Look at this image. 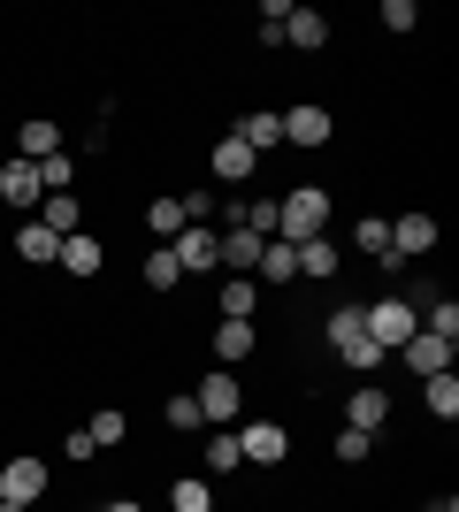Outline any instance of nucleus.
I'll use <instances>...</instances> for the list:
<instances>
[{
	"instance_id": "1",
	"label": "nucleus",
	"mask_w": 459,
	"mask_h": 512,
	"mask_svg": "<svg viewBox=\"0 0 459 512\" xmlns=\"http://www.w3.org/2000/svg\"><path fill=\"white\" fill-rule=\"evenodd\" d=\"M329 230V192L322 184H299V192L276 199V237L284 245H306V237H322Z\"/></svg>"
},
{
	"instance_id": "2",
	"label": "nucleus",
	"mask_w": 459,
	"mask_h": 512,
	"mask_svg": "<svg viewBox=\"0 0 459 512\" xmlns=\"http://www.w3.org/2000/svg\"><path fill=\"white\" fill-rule=\"evenodd\" d=\"M414 329H421V314H414V299H398V291H391V299H375V306H360V337H368L375 352H398Z\"/></svg>"
},
{
	"instance_id": "3",
	"label": "nucleus",
	"mask_w": 459,
	"mask_h": 512,
	"mask_svg": "<svg viewBox=\"0 0 459 512\" xmlns=\"http://www.w3.org/2000/svg\"><path fill=\"white\" fill-rule=\"evenodd\" d=\"M46 482H54V474H46V459H39V451H16V459L0 467V505H39V497H46Z\"/></svg>"
},
{
	"instance_id": "4",
	"label": "nucleus",
	"mask_w": 459,
	"mask_h": 512,
	"mask_svg": "<svg viewBox=\"0 0 459 512\" xmlns=\"http://www.w3.org/2000/svg\"><path fill=\"white\" fill-rule=\"evenodd\" d=\"M169 253L184 276H207V268H222V230H207V222H184V230L169 237Z\"/></svg>"
},
{
	"instance_id": "5",
	"label": "nucleus",
	"mask_w": 459,
	"mask_h": 512,
	"mask_svg": "<svg viewBox=\"0 0 459 512\" xmlns=\"http://www.w3.org/2000/svg\"><path fill=\"white\" fill-rule=\"evenodd\" d=\"M238 451H245V467H284V459H291V428L284 421H245Z\"/></svg>"
},
{
	"instance_id": "6",
	"label": "nucleus",
	"mask_w": 459,
	"mask_h": 512,
	"mask_svg": "<svg viewBox=\"0 0 459 512\" xmlns=\"http://www.w3.org/2000/svg\"><path fill=\"white\" fill-rule=\"evenodd\" d=\"M245 413V390H238V375L230 367H215L207 383H199V421H215V428H230Z\"/></svg>"
},
{
	"instance_id": "7",
	"label": "nucleus",
	"mask_w": 459,
	"mask_h": 512,
	"mask_svg": "<svg viewBox=\"0 0 459 512\" xmlns=\"http://www.w3.org/2000/svg\"><path fill=\"white\" fill-rule=\"evenodd\" d=\"M452 352H459V337H444V329H414V337L398 344V360L414 367V375H444V367H452Z\"/></svg>"
},
{
	"instance_id": "8",
	"label": "nucleus",
	"mask_w": 459,
	"mask_h": 512,
	"mask_svg": "<svg viewBox=\"0 0 459 512\" xmlns=\"http://www.w3.org/2000/svg\"><path fill=\"white\" fill-rule=\"evenodd\" d=\"M391 253H398V260H421V253H437V214H421V207L391 214Z\"/></svg>"
},
{
	"instance_id": "9",
	"label": "nucleus",
	"mask_w": 459,
	"mask_h": 512,
	"mask_svg": "<svg viewBox=\"0 0 459 512\" xmlns=\"http://www.w3.org/2000/svg\"><path fill=\"white\" fill-rule=\"evenodd\" d=\"M329 130H337V115H329L322 100L284 107V146H329Z\"/></svg>"
},
{
	"instance_id": "10",
	"label": "nucleus",
	"mask_w": 459,
	"mask_h": 512,
	"mask_svg": "<svg viewBox=\"0 0 459 512\" xmlns=\"http://www.w3.org/2000/svg\"><path fill=\"white\" fill-rule=\"evenodd\" d=\"M39 199H46V184H39V161H0V207H31L39 214Z\"/></svg>"
},
{
	"instance_id": "11",
	"label": "nucleus",
	"mask_w": 459,
	"mask_h": 512,
	"mask_svg": "<svg viewBox=\"0 0 459 512\" xmlns=\"http://www.w3.org/2000/svg\"><path fill=\"white\" fill-rule=\"evenodd\" d=\"M207 352H215L222 367H238V360L261 352V329H253V321H215V329H207Z\"/></svg>"
},
{
	"instance_id": "12",
	"label": "nucleus",
	"mask_w": 459,
	"mask_h": 512,
	"mask_svg": "<svg viewBox=\"0 0 459 512\" xmlns=\"http://www.w3.org/2000/svg\"><path fill=\"white\" fill-rule=\"evenodd\" d=\"M207 169H215V184H245V176L261 169V153L245 146V138H222V146L207 153Z\"/></svg>"
},
{
	"instance_id": "13",
	"label": "nucleus",
	"mask_w": 459,
	"mask_h": 512,
	"mask_svg": "<svg viewBox=\"0 0 459 512\" xmlns=\"http://www.w3.org/2000/svg\"><path fill=\"white\" fill-rule=\"evenodd\" d=\"M345 428H360V436L391 428V390H352L345 398Z\"/></svg>"
},
{
	"instance_id": "14",
	"label": "nucleus",
	"mask_w": 459,
	"mask_h": 512,
	"mask_svg": "<svg viewBox=\"0 0 459 512\" xmlns=\"http://www.w3.org/2000/svg\"><path fill=\"white\" fill-rule=\"evenodd\" d=\"M54 153H62V123L31 115V123L16 130V161H54Z\"/></svg>"
},
{
	"instance_id": "15",
	"label": "nucleus",
	"mask_w": 459,
	"mask_h": 512,
	"mask_svg": "<svg viewBox=\"0 0 459 512\" xmlns=\"http://www.w3.org/2000/svg\"><path fill=\"white\" fill-rule=\"evenodd\" d=\"M230 138H245L253 153H276V146H284V115H276V107H253V115H245Z\"/></svg>"
},
{
	"instance_id": "16",
	"label": "nucleus",
	"mask_w": 459,
	"mask_h": 512,
	"mask_svg": "<svg viewBox=\"0 0 459 512\" xmlns=\"http://www.w3.org/2000/svg\"><path fill=\"white\" fill-rule=\"evenodd\" d=\"M100 237L92 230H77V237H62V253H54V268H69V276H100Z\"/></svg>"
},
{
	"instance_id": "17",
	"label": "nucleus",
	"mask_w": 459,
	"mask_h": 512,
	"mask_svg": "<svg viewBox=\"0 0 459 512\" xmlns=\"http://www.w3.org/2000/svg\"><path fill=\"white\" fill-rule=\"evenodd\" d=\"M421 406H429V421H459V375L444 367V375H421Z\"/></svg>"
},
{
	"instance_id": "18",
	"label": "nucleus",
	"mask_w": 459,
	"mask_h": 512,
	"mask_svg": "<svg viewBox=\"0 0 459 512\" xmlns=\"http://www.w3.org/2000/svg\"><path fill=\"white\" fill-rule=\"evenodd\" d=\"M215 306H222V321H253V306H261V283H253V276H222Z\"/></svg>"
},
{
	"instance_id": "19",
	"label": "nucleus",
	"mask_w": 459,
	"mask_h": 512,
	"mask_svg": "<svg viewBox=\"0 0 459 512\" xmlns=\"http://www.w3.org/2000/svg\"><path fill=\"white\" fill-rule=\"evenodd\" d=\"M291 276H299V253H291L284 237H268L261 260H253V283H291Z\"/></svg>"
},
{
	"instance_id": "20",
	"label": "nucleus",
	"mask_w": 459,
	"mask_h": 512,
	"mask_svg": "<svg viewBox=\"0 0 459 512\" xmlns=\"http://www.w3.org/2000/svg\"><path fill=\"white\" fill-rule=\"evenodd\" d=\"M31 222H39V230H54V237H77V192H46Z\"/></svg>"
},
{
	"instance_id": "21",
	"label": "nucleus",
	"mask_w": 459,
	"mask_h": 512,
	"mask_svg": "<svg viewBox=\"0 0 459 512\" xmlns=\"http://www.w3.org/2000/svg\"><path fill=\"white\" fill-rule=\"evenodd\" d=\"M284 46H306V54H314V46H329L322 8H291V16H284Z\"/></svg>"
},
{
	"instance_id": "22",
	"label": "nucleus",
	"mask_w": 459,
	"mask_h": 512,
	"mask_svg": "<svg viewBox=\"0 0 459 512\" xmlns=\"http://www.w3.org/2000/svg\"><path fill=\"white\" fill-rule=\"evenodd\" d=\"M352 245H360V253H368V260H383V268H406V260L391 253V222H383V214H368V222L352 230Z\"/></svg>"
},
{
	"instance_id": "23",
	"label": "nucleus",
	"mask_w": 459,
	"mask_h": 512,
	"mask_svg": "<svg viewBox=\"0 0 459 512\" xmlns=\"http://www.w3.org/2000/svg\"><path fill=\"white\" fill-rule=\"evenodd\" d=\"M16 253L31 260V268H54V253H62V237L39 230V222H16Z\"/></svg>"
},
{
	"instance_id": "24",
	"label": "nucleus",
	"mask_w": 459,
	"mask_h": 512,
	"mask_svg": "<svg viewBox=\"0 0 459 512\" xmlns=\"http://www.w3.org/2000/svg\"><path fill=\"white\" fill-rule=\"evenodd\" d=\"M261 245H268V237H253V230H222V268H238V276H253V260H261Z\"/></svg>"
},
{
	"instance_id": "25",
	"label": "nucleus",
	"mask_w": 459,
	"mask_h": 512,
	"mask_svg": "<svg viewBox=\"0 0 459 512\" xmlns=\"http://www.w3.org/2000/svg\"><path fill=\"white\" fill-rule=\"evenodd\" d=\"M169 512H215V490H207L199 474H176L169 482Z\"/></svg>"
},
{
	"instance_id": "26",
	"label": "nucleus",
	"mask_w": 459,
	"mask_h": 512,
	"mask_svg": "<svg viewBox=\"0 0 459 512\" xmlns=\"http://www.w3.org/2000/svg\"><path fill=\"white\" fill-rule=\"evenodd\" d=\"M238 467H245L238 428H215V436H207V474H238Z\"/></svg>"
},
{
	"instance_id": "27",
	"label": "nucleus",
	"mask_w": 459,
	"mask_h": 512,
	"mask_svg": "<svg viewBox=\"0 0 459 512\" xmlns=\"http://www.w3.org/2000/svg\"><path fill=\"white\" fill-rule=\"evenodd\" d=\"M291 253H299V276H337V245H329V237H306Z\"/></svg>"
},
{
	"instance_id": "28",
	"label": "nucleus",
	"mask_w": 459,
	"mask_h": 512,
	"mask_svg": "<svg viewBox=\"0 0 459 512\" xmlns=\"http://www.w3.org/2000/svg\"><path fill=\"white\" fill-rule=\"evenodd\" d=\"M146 230H153V245H169V237L184 230V199H153V207H146Z\"/></svg>"
},
{
	"instance_id": "29",
	"label": "nucleus",
	"mask_w": 459,
	"mask_h": 512,
	"mask_svg": "<svg viewBox=\"0 0 459 512\" xmlns=\"http://www.w3.org/2000/svg\"><path fill=\"white\" fill-rule=\"evenodd\" d=\"M176 283H184L176 253H169V245H153V253H146V291H176Z\"/></svg>"
},
{
	"instance_id": "30",
	"label": "nucleus",
	"mask_w": 459,
	"mask_h": 512,
	"mask_svg": "<svg viewBox=\"0 0 459 512\" xmlns=\"http://www.w3.org/2000/svg\"><path fill=\"white\" fill-rule=\"evenodd\" d=\"M85 436H92V444H100V451H108V444H123V436H131V421H123V413H115V406H100V413H92V421H85Z\"/></svg>"
},
{
	"instance_id": "31",
	"label": "nucleus",
	"mask_w": 459,
	"mask_h": 512,
	"mask_svg": "<svg viewBox=\"0 0 459 512\" xmlns=\"http://www.w3.org/2000/svg\"><path fill=\"white\" fill-rule=\"evenodd\" d=\"M322 337H329V352H345V344L360 337V306H337V314L322 321Z\"/></svg>"
},
{
	"instance_id": "32",
	"label": "nucleus",
	"mask_w": 459,
	"mask_h": 512,
	"mask_svg": "<svg viewBox=\"0 0 459 512\" xmlns=\"http://www.w3.org/2000/svg\"><path fill=\"white\" fill-rule=\"evenodd\" d=\"M414 23H421V8H414V0H383V31H391V39H406Z\"/></svg>"
},
{
	"instance_id": "33",
	"label": "nucleus",
	"mask_w": 459,
	"mask_h": 512,
	"mask_svg": "<svg viewBox=\"0 0 459 512\" xmlns=\"http://www.w3.org/2000/svg\"><path fill=\"white\" fill-rule=\"evenodd\" d=\"M39 184H46V192H69V184H77V161H69V153L39 161Z\"/></svg>"
},
{
	"instance_id": "34",
	"label": "nucleus",
	"mask_w": 459,
	"mask_h": 512,
	"mask_svg": "<svg viewBox=\"0 0 459 512\" xmlns=\"http://www.w3.org/2000/svg\"><path fill=\"white\" fill-rule=\"evenodd\" d=\"M329 451H337L345 467H360V459L375 451V436H360V428H337V444H329Z\"/></svg>"
},
{
	"instance_id": "35",
	"label": "nucleus",
	"mask_w": 459,
	"mask_h": 512,
	"mask_svg": "<svg viewBox=\"0 0 459 512\" xmlns=\"http://www.w3.org/2000/svg\"><path fill=\"white\" fill-rule=\"evenodd\" d=\"M337 360H345V367H352V375H375V367H383V352H375V344H368V337H352V344H345V352H337Z\"/></svg>"
},
{
	"instance_id": "36",
	"label": "nucleus",
	"mask_w": 459,
	"mask_h": 512,
	"mask_svg": "<svg viewBox=\"0 0 459 512\" xmlns=\"http://www.w3.org/2000/svg\"><path fill=\"white\" fill-rule=\"evenodd\" d=\"M161 421H169V428H199V398H192V390H176L169 406H161Z\"/></svg>"
},
{
	"instance_id": "37",
	"label": "nucleus",
	"mask_w": 459,
	"mask_h": 512,
	"mask_svg": "<svg viewBox=\"0 0 459 512\" xmlns=\"http://www.w3.org/2000/svg\"><path fill=\"white\" fill-rule=\"evenodd\" d=\"M421 329H444V337H459V306H452V299H444V306H437V314L421 321Z\"/></svg>"
},
{
	"instance_id": "38",
	"label": "nucleus",
	"mask_w": 459,
	"mask_h": 512,
	"mask_svg": "<svg viewBox=\"0 0 459 512\" xmlns=\"http://www.w3.org/2000/svg\"><path fill=\"white\" fill-rule=\"evenodd\" d=\"M100 512H138V497H115V505H100Z\"/></svg>"
},
{
	"instance_id": "39",
	"label": "nucleus",
	"mask_w": 459,
	"mask_h": 512,
	"mask_svg": "<svg viewBox=\"0 0 459 512\" xmlns=\"http://www.w3.org/2000/svg\"><path fill=\"white\" fill-rule=\"evenodd\" d=\"M429 512H459V505H452V497H437V505H429Z\"/></svg>"
},
{
	"instance_id": "40",
	"label": "nucleus",
	"mask_w": 459,
	"mask_h": 512,
	"mask_svg": "<svg viewBox=\"0 0 459 512\" xmlns=\"http://www.w3.org/2000/svg\"><path fill=\"white\" fill-rule=\"evenodd\" d=\"M0 512H31V505H0Z\"/></svg>"
}]
</instances>
